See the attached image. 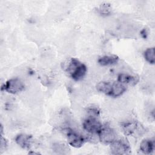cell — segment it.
Wrapping results in <instances>:
<instances>
[{
	"instance_id": "1",
	"label": "cell",
	"mask_w": 155,
	"mask_h": 155,
	"mask_svg": "<svg viewBox=\"0 0 155 155\" xmlns=\"http://www.w3.org/2000/svg\"><path fill=\"white\" fill-rule=\"evenodd\" d=\"M96 89L107 96L117 97L126 91L127 87L117 81H102L97 84Z\"/></svg>"
},
{
	"instance_id": "2",
	"label": "cell",
	"mask_w": 155,
	"mask_h": 155,
	"mask_svg": "<svg viewBox=\"0 0 155 155\" xmlns=\"http://www.w3.org/2000/svg\"><path fill=\"white\" fill-rule=\"evenodd\" d=\"M88 116L84 119L82 123L83 128L89 133L97 134L103 127L99 119V111L97 108H91L88 110Z\"/></svg>"
},
{
	"instance_id": "3",
	"label": "cell",
	"mask_w": 155,
	"mask_h": 155,
	"mask_svg": "<svg viewBox=\"0 0 155 155\" xmlns=\"http://www.w3.org/2000/svg\"><path fill=\"white\" fill-rule=\"evenodd\" d=\"M65 70L74 81H79L86 75L87 68L78 59L71 58L66 65Z\"/></svg>"
},
{
	"instance_id": "4",
	"label": "cell",
	"mask_w": 155,
	"mask_h": 155,
	"mask_svg": "<svg viewBox=\"0 0 155 155\" xmlns=\"http://www.w3.org/2000/svg\"><path fill=\"white\" fill-rule=\"evenodd\" d=\"M110 151L113 154H127L131 151V147L128 142L125 139H116L110 144Z\"/></svg>"
},
{
	"instance_id": "5",
	"label": "cell",
	"mask_w": 155,
	"mask_h": 155,
	"mask_svg": "<svg viewBox=\"0 0 155 155\" xmlns=\"http://www.w3.org/2000/svg\"><path fill=\"white\" fill-rule=\"evenodd\" d=\"M24 84L22 81L18 78H15L7 81L2 85L1 90L10 94H16L22 91L24 89Z\"/></svg>"
},
{
	"instance_id": "6",
	"label": "cell",
	"mask_w": 155,
	"mask_h": 155,
	"mask_svg": "<svg viewBox=\"0 0 155 155\" xmlns=\"http://www.w3.org/2000/svg\"><path fill=\"white\" fill-rule=\"evenodd\" d=\"M99 140L104 144H111L116 139V134L114 130L108 126L102 127L97 133Z\"/></svg>"
},
{
	"instance_id": "7",
	"label": "cell",
	"mask_w": 155,
	"mask_h": 155,
	"mask_svg": "<svg viewBox=\"0 0 155 155\" xmlns=\"http://www.w3.org/2000/svg\"><path fill=\"white\" fill-rule=\"evenodd\" d=\"M66 137L68 144L77 148L82 147L85 140L82 136L69 128L66 129Z\"/></svg>"
},
{
	"instance_id": "8",
	"label": "cell",
	"mask_w": 155,
	"mask_h": 155,
	"mask_svg": "<svg viewBox=\"0 0 155 155\" xmlns=\"http://www.w3.org/2000/svg\"><path fill=\"white\" fill-rule=\"evenodd\" d=\"M117 81L125 85L134 86L139 81V78L137 76L130 75L125 73H120L117 76Z\"/></svg>"
},
{
	"instance_id": "9",
	"label": "cell",
	"mask_w": 155,
	"mask_h": 155,
	"mask_svg": "<svg viewBox=\"0 0 155 155\" xmlns=\"http://www.w3.org/2000/svg\"><path fill=\"white\" fill-rule=\"evenodd\" d=\"M16 143L24 149H28L32 142V136L26 134H19L15 137Z\"/></svg>"
},
{
	"instance_id": "10",
	"label": "cell",
	"mask_w": 155,
	"mask_h": 155,
	"mask_svg": "<svg viewBox=\"0 0 155 155\" xmlns=\"http://www.w3.org/2000/svg\"><path fill=\"white\" fill-rule=\"evenodd\" d=\"M119 57L116 54L105 55L99 58L97 62L101 66H108L117 64L119 61Z\"/></svg>"
},
{
	"instance_id": "11",
	"label": "cell",
	"mask_w": 155,
	"mask_h": 155,
	"mask_svg": "<svg viewBox=\"0 0 155 155\" xmlns=\"http://www.w3.org/2000/svg\"><path fill=\"white\" fill-rule=\"evenodd\" d=\"M154 150V140L146 139L142 140L140 143V150L145 154H151Z\"/></svg>"
},
{
	"instance_id": "12",
	"label": "cell",
	"mask_w": 155,
	"mask_h": 155,
	"mask_svg": "<svg viewBox=\"0 0 155 155\" xmlns=\"http://www.w3.org/2000/svg\"><path fill=\"white\" fill-rule=\"evenodd\" d=\"M137 124L135 122H128L123 124L122 128L125 134L131 135L135 133L137 130Z\"/></svg>"
},
{
	"instance_id": "13",
	"label": "cell",
	"mask_w": 155,
	"mask_h": 155,
	"mask_svg": "<svg viewBox=\"0 0 155 155\" xmlns=\"http://www.w3.org/2000/svg\"><path fill=\"white\" fill-rule=\"evenodd\" d=\"M144 58L145 60L150 64H154L155 63V53L154 47L148 48L144 51Z\"/></svg>"
},
{
	"instance_id": "14",
	"label": "cell",
	"mask_w": 155,
	"mask_h": 155,
	"mask_svg": "<svg viewBox=\"0 0 155 155\" xmlns=\"http://www.w3.org/2000/svg\"><path fill=\"white\" fill-rule=\"evenodd\" d=\"M99 11H100V13L102 14H104V15L108 14L111 11V6L110 5V4L107 3L101 5Z\"/></svg>"
},
{
	"instance_id": "15",
	"label": "cell",
	"mask_w": 155,
	"mask_h": 155,
	"mask_svg": "<svg viewBox=\"0 0 155 155\" xmlns=\"http://www.w3.org/2000/svg\"><path fill=\"white\" fill-rule=\"evenodd\" d=\"M7 147V140L3 137L2 135H1V150H5L6 147Z\"/></svg>"
},
{
	"instance_id": "16",
	"label": "cell",
	"mask_w": 155,
	"mask_h": 155,
	"mask_svg": "<svg viewBox=\"0 0 155 155\" xmlns=\"http://www.w3.org/2000/svg\"><path fill=\"white\" fill-rule=\"evenodd\" d=\"M140 35L143 39H146L148 36V31L147 28H143L140 31Z\"/></svg>"
}]
</instances>
